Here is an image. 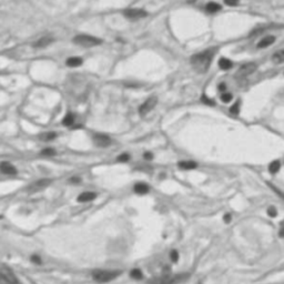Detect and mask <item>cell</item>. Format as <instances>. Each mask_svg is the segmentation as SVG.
Returning a JSON list of instances; mask_svg holds the SVG:
<instances>
[{
  "label": "cell",
  "mask_w": 284,
  "mask_h": 284,
  "mask_svg": "<svg viewBox=\"0 0 284 284\" xmlns=\"http://www.w3.org/2000/svg\"><path fill=\"white\" fill-rule=\"evenodd\" d=\"M215 53V49H208L206 51H202L200 53L192 56L191 65L195 71L198 73H204L210 68V65L213 60Z\"/></svg>",
  "instance_id": "6da1fadb"
},
{
  "label": "cell",
  "mask_w": 284,
  "mask_h": 284,
  "mask_svg": "<svg viewBox=\"0 0 284 284\" xmlns=\"http://www.w3.org/2000/svg\"><path fill=\"white\" fill-rule=\"evenodd\" d=\"M120 274H121V271L97 270L92 273V277L99 283H107V282L114 280L116 276H119Z\"/></svg>",
  "instance_id": "7a4b0ae2"
},
{
  "label": "cell",
  "mask_w": 284,
  "mask_h": 284,
  "mask_svg": "<svg viewBox=\"0 0 284 284\" xmlns=\"http://www.w3.org/2000/svg\"><path fill=\"white\" fill-rule=\"evenodd\" d=\"M73 42L75 45L81 46V47L90 48V47L100 45L101 40L96 37H92V36H88V34H79V36L73 38Z\"/></svg>",
  "instance_id": "3957f363"
},
{
  "label": "cell",
  "mask_w": 284,
  "mask_h": 284,
  "mask_svg": "<svg viewBox=\"0 0 284 284\" xmlns=\"http://www.w3.org/2000/svg\"><path fill=\"white\" fill-rule=\"evenodd\" d=\"M257 65L253 63V62H249V63H245V65H242L239 68V70L236 71V77L238 78H244V77H247V75H252L255 70H257Z\"/></svg>",
  "instance_id": "277c9868"
},
{
  "label": "cell",
  "mask_w": 284,
  "mask_h": 284,
  "mask_svg": "<svg viewBox=\"0 0 284 284\" xmlns=\"http://www.w3.org/2000/svg\"><path fill=\"white\" fill-rule=\"evenodd\" d=\"M0 276L9 284H21L17 279V276L14 275V272L6 266H2L0 269Z\"/></svg>",
  "instance_id": "5b68a950"
},
{
  "label": "cell",
  "mask_w": 284,
  "mask_h": 284,
  "mask_svg": "<svg viewBox=\"0 0 284 284\" xmlns=\"http://www.w3.org/2000/svg\"><path fill=\"white\" fill-rule=\"evenodd\" d=\"M157 104V98L155 97H150L147 101H144L141 107L139 108V114L141 116H145L148 113L150 112L151 110L153 109L154 107Z\"/></svg>",
  "instance_id": "8992f818"
},
{
  "label": "cell",
  "mask_w": 284,
  "mask_h": 284,
  "mask_svg": "<svg viewBox=\"0 0 284 284\" xmlns=\"http://www.w3.org/2000/svg\"><path fill=\"white\" fill-rule=\"evenodd\" d=\"M124 17H127L128 19L131 20H138L141 18H144L148 16L147 11L142 10V9H128L123 12Z\"/></svg>",
  "instance_id": "52a82bcc"
},
{
  "label": "cell",
  "mask_w": 284,
  "mask_h": 284,
  "mask_svg": "<svg viewBox=\"0 0 284 284\" xmlns=\"http://www.w3.org/2000/svg\"><path fill=\"white\" fill-rule=\"evenodd\" d=\"M188 274H178V275H174L172 277H164V279H161L158 284H178L180 282H183L184 280L188 279Z\"/></svg>",
  "instance_id": "ba28073f"
},
{
  "label": "cell",
  "mask_w": 284,
  "mask_h": 284,
  "mask_svg": "<svg viewBox=\"0 0 284 284\" xmlns=\"http://www.w3.org/2000/svg\"><path fill=\"white\" fill-rule=\"evenodd\" d=\"M93 142L97 147L99 148H107L111 144V139L106 134H96L93 137Z\"/></svg>",
  "instance_id": "9c48e42d"
},
{
  "label": "cell",
  "mask_w": 284,
  "mask_h": 284,
  "mask_svg": "<svg viewBox=\"0 0 284 284\" xmlns=\"http://www.w3.org/2000/svg\"><path fill=\"white\" fill-rule=\"evenodd\" d=\"M50 183H51V180H50V179H42V180H39V181L34 182V184H31L30 187H29V191H31V192L40 191L42 189L47 188Z\"/></svg>",
  "instance_id": "30bf717a"
},
{
  "label": "cell",
  "mask_w": 284,
  "mask_h": 284,
  "mask_svg": "<svg viewBox=\"0 0 284 284\" xmlns=\"http://www.w3.org/2000/svg\"><path fill=\"white\" fill-rule=\"evenodd\" d=\"M0 171L2 172L4 174L14 175L17 173V169L14 168L11 163H9V162H2V163L0 164Z\"/></svg>",
  "instance_id": "8fae6325"
},
{
  "label": "cell",
  "mask_w": 284,
  "mask_h": 284,
  "mask_svg": "<svg viewBox=\"0 0 284 284\" xmlns=\"http://www.w3.org/2000/svg\"><path fill=\"white\" fill-rule=\"evenodd\" d=\"M97 198V193L94 192H83L78 196V202H90Z\"/></svg>",
  "instance_id": "7c38bea8"
},
{
  "label": "cell",
  "mask_w": 284,
  "mask_h": 284,
  "mask_svg": "<svg viewBox=\"0 0 284 284\" xmlns=\"http://www.w3.org/2000/svg\"><path fill=\"white\" fill-rule=\"evenodd\" d=\"M274 41H275V37H273V36L265 37V38H263L262 40H260V42L257 43V48H260V49L267 48V47H270L271 45H273Z\"/></svg>",
  "instance_id": "4fadbf2b"
},
{
  "label": "cell",
  "mask_w": 284,
  "mask_h": 284,
  "mask_svg": "<svg viewBox=\"0 0 284 284\" xmlns=\"http://www.w3.org/2000/svg\"><path fill=\"white\" fill-rule=\"evenodd\" d=\"M52 41H53V39L50 37L41 38V39H39L37 42H34V48H45V47H48Z\"/></svg>",
  "instance_id": "5bb4252c"
},
{
  "label": "cell",
  "mask_w": 284,
  "mask_h": 284,
  "mask_svg": "<svg viewBox=\"0 0 284 284\" xmlns=\"http://www.w3.org/2000/svg\"><path fill=\"white\" fill-rule=\"evenodd\" d=\"M178 167L182 170H193L198 167V164L194 161H181L178 163Z\"/></svg>",
  "instance_id": "9a60e30c"
},
{
  "label": "cell",
  "mask_w": 284,
  "mask_h": 284,
  "mask_svg": "<svg viewBox=\"0 0 284 284\" xmlns=\"http://www.w3.org/2000/svg\"><path fill=\"white\" fill-rule=\"evenodd\" d=\"M134 192L138 193V194H147L149 192V185L145 184V183H137L134 185Z\"/></svg>",
  "instance_id": "2e32d148"
},
{
  "label": "cell",
  "mask_w": 284,
  "mask_h": 284,
  "mask_svg": "<svg viewBox=\"0 0 284 284\" xmlns=\"http://www.w3.org/2000/svg\"><path fill=\"white\" fill-rule=\"evenodd\" d=\"M221 9H222L221 5L216 4V2H213V1L206 4V12H209V14H215V12L220 11Z\"/></svg>",
  "instance_id": "e0dca14e"
},
{
  "label": "cell",
  "mask_w": 284,
  "mask_h": 284,
  "mask_svg": "<svg viewBox=\"0 0 284 284\" xmlns=\"http://www.w3.org/2000/svg\"><path fill=\"white\" fill-rule=\"evenodd\" d=\"M65 63H67L68 67L75 68V67H79V65L82 63V59L80 58V57H71V58L67 59Z\"/></svg>",
  "instance_id": "ac0fdd59"
},
{
  "label": "cell",
  "mask_w": 284,
  "mask_h": 284,
  "mask_svg": "<svg viewBox=\"0 0 284 284\" xmlns=\"http://www.w3.org/2000/svg\"><path fill=\"white\" fill-rule=\"evenodd\" d=\"M272 61L275 63V65H280V63H283L284 62V50H280V51L275 52L273 56H272Z\"/></svg>",
  "instance_id": "d6986e66"
},
{
  "label": "cell",
  "mask_w": 284,
  "mask_h": 284,
  "mask_svg": "<svg viewBox=\"0 0 284 284\" xmlns=\"http://www.w3.org/2000/svg\"><path fill=\"white\" fill-rule=\"evenodd\" d=\"M232 65H233L232 61H231V60H229V59L221 58L219 60V67L222 69V70H229V69L232 68Z\"/></svg>",
  "instance_id": "ffe728a7"
},
{
  "label": "cell",
  "mask_w": 284,
  "mask_h": 284,
  "mask_svg": "<svg viewBox=\"0 0 284 284\" xmlns=\"http://www.w3.org/2000/svg\"><path fill=\"white\" fill-rule=\"evenodd\" d=\"M280 169H281V162L279 160H275V161H273V162H271L270 165H269V171H270V173H272V174L277 173V172L280 171Z\"/></svg>",
  "instance_id": "44dd1931"
},
{
  "label": "cell",
  "mask_w": 284,
  "mask_h": 284,
  "mask_svg": "<svg viewBox=\"0 0 284 284\" xmlns=\"http://www.w3.org/2000/svg\"><path fill=\"white\" fill-rule=\"evenodd\" d=\"M73 122H75V114L73 113H68L62 120V124L65 126V127H71Z\"/></svg>",
  "instance_id": "7402d4cb"
},
{
  "label": "cell",
  "mask_w": 284,
  "mask_h": 284,
  "mask_svg": "<svg viewBox=\"0 0 284 284\" xmlns=\"http://www.w3.org/2000/svg\"><path fill=\"white\" fill-rule=\"evenodd\" d=\"M56 137H57V133L50 131V132L42 133L39 138H40V140H42V141H52L53 139H56Z\"/></svg>",
  "instance_id": "603a6c76"
},
{
  "label": "cell",
  "mask_w": 284,
  "mask_h": 284,
  "mask_svg": "<svg viewBox=\"0 0 284 284\" xmlns=\"http://www.w3.org/2000/svg\"><path fill=\"white\" fill-rule=\"evenodd\" d=\"M130 276L132 279H134V280H141L143 277V274H142L141 270H139V269H133L130 272Z\"/></svg>",
  "instance_id": "cb8c5ba5"
},
{
  "label": "cell",
  "mask_w": 284,
  "mask_h": 284,
  "mask_svg": "<svg viewBox=\"0 0 284 284\" xmlns=\"http://www.w3.org/2000/svg\"><path fill=\"white\" fill-rule=\"evenodd\" d=\"M221 100H222V102L224 103H229L231 100H232V94L229 92H223L222 94H221Z\"/></svg>",
  "instance_id": "d4e9b609"
},
{
  "label": "cell",
  "mask_w": 284,
  "mask_h": 284,
  "mask_svg": "<svg viewBox=\"0 0 284 284\" xmlns=\"http://www.w3.org/2000/svg\"><path fill=\"white\" fill-rule=\"evenodd\" d=\"M41 154L42 155H46V157H52V155L56 154V151L53 149H51V148H47V149L41 151Z\"/></svg>",
  "instance_id": "484cf974"
},
{
  "label": "cell",
  "mask_w": 284,
  "mask_h": 284,
  "mask_svg": "<svg viewBox=\"0 0 284 284\" xmlns=\"http://www.w3.org/2000/svg\"><path fill=\"white\" fill-rule=\"evenodd\" d=\"M230 112L232 113V114H239V113H240V102L234 103V104L231 107Z\"/></svg>",
  "instance_id": "4316f807"
},
{
  "label": "cell",
  "mask_w": 284,
  "mask_h": 284,
  "mask_svg": "<svg viewBox=\"0 0 284 284\" xmlns=\"http://www.w3.org/2000/svg\"><path fill=\"white\" fill-rule=\"evenodd\" d=\"M116 160L119 161V162H128V161L130 160V155H129V154H127V153L120 154Z\"/></svg>",
  "instance_id": "83f0119b"
},
{
  "label": "cell",
  "mask_w": 284,
  "mask_h": 284,
  "mask_svg": "<svg viewBox=\"0 0 284 284\" xmlns=\"http://www.w3.org/2000/svg\"><path fill=\"white\" fill-rule=\"evenodd\" d=\"M267 214H269V216H271V218H275V216L277 215L276 209H275L274 206H271V208H269V209H267Z\"/></svg>",
  "instance_id": "f1b7e54d"
},
{
  "label": "cell",
  "mask_w": 284,
  "mask_h": 284,
  "mask_svg": "<svg viewBox=\"0 0 284 284\" xmlns=\"http://www.w3.org/2000/svg\"><path fill=\"white\" fill-rule=\"evenodd\" d=\"M170 257H171V261L172 262H178L179 260V253L177 250H173L171 251V253H170Z\"/></svg>",
  "instance_id": "f546056e"
},
{
  "label": "cell",
  "mask_w": 284,
  "mask_h": 284,
  "mask_svg": "<svg viewBox=\"0 0 284 284\" xmlns=\"http://www.w3.org/2000/svg\"><path fill=\"white\" fill-rule=\"evenodd\" d=\"M202 102H204L206 104H210V106H214V102H213L212 100L211 99H209V98H206V96H203L202 97Z\"/></svg>",
  "instance_id": "4dcf8cb0"
},
{
  "label": "cell",
  "mask_w": 284,
  "mask_h": 284,
  "mask_svg": "<svg viewBox=\"0 0 284 284\" xmlns=\"http://www.w3.org/2000/svg\"><path fill=\"white\" fill-rule=\"evenodd\" d=\"M240 0H224V2H225L228 6H236V5L239 4Z\"/></svg>",
  "instance_id": "1f68e13d"
},
{
  "label": "cell",
  "mask_w": 284,
  "mask_h": 284,
  "mask_svg": "<svg viewBox=\"0 0 284 284\" xmlns=\"http://www.w3.org/2000/svg\"><path fill=\"white\" fill-rule=\"evenodd\" d=\"M31 261H32L34 263H36V264H40V263H41V259L38 257V255H32V257H31Z\"/></svg>",
  "instance_id": "d6a6232c"
},
{
  "label": "cell",
  "mask_w": 284,
  "mask_h": 284,
  "mask_svg": "<svg viewBox=\"0 0 284 284\" xmlns=\"http://www.w3.org/2000/svg\"><path fill=\"white\" fill-rule=\"evenodd\" d=\"M143 158L145 159V160L150 161V160H152V159H153V154L151 153V152H145V153L143 154Z\"/></svg>",
  "instance_id": "836d02e7"
},
{
  "label": "cell",
  "mask_w": 284,
  "mask_h": 284,
  "mask_svg": "<svg viewBox=\"0 0 284 284\" xmlns=\"http://www.w3.org/2000/svg\"><path fill=\"white\" fill-rule=\"evenodd\" d=\"M231 219H232V216H231L230 213H226V214H224V216H223V220H224V222L225 223L231 222Z\"/></svg>",
  "instance_id": "e575fe53"
},
{
  "label": "cell",
  "mask_w": 284,
  "mask_h": 284,
  "mask_svg": "<svg viewBox=\"0 0 284 284\" xmlns=\"http://www.w3.org/2000/svg\"><path fill=\"white\" fill-rule=\"evenodd\" d=\"M218 89H219V91H221V92H225L226 91V85L225 83H220V86L218 87Z\"/></svg>",
  "instance_id": "d590c367"
},
{
  "label": "cell",
  "mask_w": 284,
  "mask_h": 284,
  "mask_svg": "<svg viewBox=\"0 0 284 284\" xmlns=\"http://www.w3.org/2000/svg\"><path fill=\"white\" fill-rule=\"evenodd\" d=\"M70 182H71V183H80V182H81V179L77 178V177H73V178L70 179Z\"/></svg>",
  "instance_id": "8d00e7d4"
},
{
  "label": "cell",
  "mask_w": 284,
  "mask_h": 284,
  "mask_svg": "<svg viewBox=\"0 0 284 284\" xmlns=\"http://www.w3.org/2000/svg\"><path fill=\"white\" fill-rule=\"evenodd\" d=\"M279 235H280L281 238H284V228H282V229L280 230V233H279Z\"/></svg>",
  "instance_id": "74e56055"
}]
</instances>
